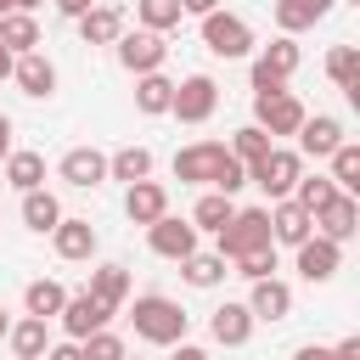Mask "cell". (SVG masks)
Returning <instances> with one entry per match:
<instances>
[{"label": "cell", "instance_id": "1", "mask_svg": "<svg viewBox=\"0 0 360 360\" xmlns=\"http://www.w3.org/2000/svg\"><path fill=\"white\" fill-rule=\"evenodd\" d=\"M129 321H135V338L141 343H158V349H174L186 338V326H191V315L174 298H163V292H141L129 304Z\"/></svg>", "mask_w": 360, "mask_h": 360}, {"label": "cell", "instance_id": "2", "mask_svg": "<svg viewBox=\"0 0 360 360\" xmlns=\"http://www.w3.org/2000/svg\"><path fill=\"white\" fill-rule=\"evenodd\" d=\"M214 236H219L214 253H219L225 264L242 259V253H253V248H276V242H270V208H236Z\"/></svg>", "mask_w": 360, "mask_h": 360}, {"label": "cell", "instance_id": "3", "mask_svg": "<svg viewBox=\"0 0 360 360\" xmlns=\"http://www.w3.org/2000/svg\"><path fill=\"white\" fill-rule=\"evenodd\" d=\"M298 174H304V158H298L292 146H270L264 158H253V163H248V186H259L270 202H276V197H292Z\"/></svg>", "mask_w": 360, "mask_h": 360}, {"label": "cell", "instance_id": "4", "mask_svg": "<svg viewBox=\"0 0 360 360\" xmlns=\"http://www.w3.org/2000/svg\"><path fill=\"white\" fill-rule=\"evenodd\" d=\"M292 73H298V39H292V34H276V39L253 56V68H248L253 96H264V90H287Z\"/></svg>", "mask_w": 360, "mask_h": 360}, {"label": "cell", "instance_id": "5", "mask_svg": "<svg viewBox=\"0 0 360 360\" xmlns=\"http://www.w3.org/2000/svg\"><path fill=\"white\" fill-rule=\"evenodd\" d=\"M202 45L214 56H225V62H242V56H253V28L236 11H208L202 17Z\"/></svg>", "mask_w": 360, "mask_h": 360}, {"label": "cell", "instance_id": "6", "mask_svg": "<svg viewBox=\"0 0 360 360\" xmlns=\"http://www.w3.org/2000/svg\"><path fill=\"white\" fill-rule=\"evenodd\" d=\"M309 112H304V101L292 96V90H264V96H253V124L276 141V135H298V124H304Z\"/></svg>", "mask_w": 360, "mask_h": 360}, {"label": "cell", "instance_id": "7", "mask_svg": "<svg viewBox=\"0 0 360 360\" xmlns=\"http://www.w3.org/2000/svg\"><path fill=\"white\" fill-rule=\"evenodd\" d=\"M214 107H219V84H214L208 73H186V79L174 84L169 112H174L180 124H208V118H214Z\"/></svg>", "mask_w": 360, "mask_h": 360}, {"label": "cell", "instance_id": "8", "mask_svg": "<svg viewBox=\"0 0 360 360\" xmlns=\"http://www.w3.org/2000/svg\"><path fill=\"white\" fill-rule=\"evenodd\" d=\"M225 158H231L225 141H191V146L174 152V180L180 186H214V174H219Z\"/></svg>", "mask_w": 360, "mask_h": 360}, {"label": "cell", "instance_id": "9", "mask_svg": "<svg viewBox=\"0 0 360 360\" xmlns=\"http://www.w3.org/2000/svg\"><path fill=\"white\" fill-rule=\"evenodd\" d=\"M112 51H118V68H124V73H158V68H163V56H169L163 34H152V28L118 34V39H112Z\"/></svg>", "mask_w": 360, "mask_h": 360}, {"label": "cell", "instance_id": "10", "mask_svg": "<svg viewBox=\"0 0 360 360\" xmlns=\"http://www.w3.org/2000/svg\"><path fill=\"white\" fill-rule=\"evenodd\" d=\"M146 248L158 253V259H186V253H197V225L191 219H174V214H158L152 225H146Z\"/></svg>", "mask_w": 360, "mask_h": 360}, {"label": "cell", "instance_id": "11", "mask_svg": "<svg viewBox=\"0 0 360 360\" xmlns=\"http://www.w3.org/2000/svg\"><path fill=\"white\" fill-rule=\"evenodd\" d=\"M309 219H315V236H326V242H349V236L360 231V202H354V191H338V197L321 202Z\"/></svg>", "mask_w": 360, "mask_h": 360}, {"label": "cell", "instance_id": "12", "mask_svg": "<svg viewBox=\"0 0 360 360\" xmlns=\"http://www.w3.org/2000/svg\"><path fill=\"white\" fill-rule=\"evenodd\" d=\"M96 225L90 219H73V214H62L56 219V231H51V248H56V259H68V264H90L96 259Z\"/></svg>", "mask_w": 360, "mask_h": 360}, {"label": "cell", "instance_id": "13", "mask_svg": "<svg viewBox=\"0 0 360 360\" xmlns=\"http://www.w3.org/2000/svg\"><path fill=\"white\" fill-rule=\"evenodd\" d=\"M338 264H343V242H326V236H315V231L298 242V276H304L309 287L332 281V276H338Z\"/></svg>", "mask_w": 360, "mask_h": 360}, {"label": "cell", "instance_id": "14", "mask_svg": "<svg viewBox=\"0 0 360 360\" xmlns=\"http://www.w3.org/2000/svg\"><path fill=\"white\" fill-rule=\"evenodd\" d=\"M56 174H62L73 191H96V186L107 180V152H96V146H73V152H62Z\"/></svg>", "mask_w": 360, "mask_h": 360}, {"label": "cell", "instance_id": "15", "mask_svg": "<svg viewBox=\"0 0 360 360\" xmlns=\"http://www.w3.org/2000/svg\"><path fill=\"white\" fill-rule=\"evenodd\" d=\"M11 79H17V90H22V96L45 101V96L56 90V62H51L45 51H22V56L11 62Z\"/></svg>", "mask_w": 360, "mask_h": 360}, {"label": "cell", "instance_id": "16", "mask_svg": "<svg viewBox=\"0 0 360 360\" xmlns=\"http://www.w3.org/2000/svg\"><path fill=\"white\" fill-rule=\"evenodd\" d=\"M112 315H118V309H107L101 298H90V292H73V298L62 304V315H56V321H62V332H68V338H90V332H96V326H107Z\"/></svg>", "mask_w": 360, "mask_h": 360}, {"label": "cell", "instance_id": "17", "mask_svg": "<svg viewBox=\"0 0 360 360\" xmlns=\"http://www.w3.org/2000/svg\"><path fill=\"white\" fill-rule=\"evenodd\" d=\"M338 141H343V118H332V112H315L298 124V158H332Z\"/></svg>", "mask_w": 360, "mask_h": 360}, {"label": "cell", "instance_id": "18", "mask_svg": "<svg viewBox=\"0 0 360 360\" xmlns=\"http://www.w3.org/2000/svg\"><path fill=\"white\" fill-rule=\"evenodd\" d=\"M248 309H253V321H287L292 315V287L281 276H259L253 292H248Z\"/></svg>", "mask_w": 360, "mask_h": 360}, {"label": "cell", "instance_id": "19", "mask_svg": "<svg viewBox=\"0 0 360 360\" xmlns=\"http://www.w3.org/2000/svg\"><path fill=\"white\" fill-rule=\"evenodd\" d=\"M253 326H259L253 309H248V304H231V298L208 315V332H214V343H225V349H242V343L253 338Z\"/></svg>", "mask_w": 360, "mask_h": 360}, {"label": "cell", "instance_id": "20", "mask_svg": "<svg viewBox=\"0 0 360 360\" xmlns=\"http://www.w3.org/2000/svg\"><path fill=\"white\" fill-rule=\"evenodd\" d=\"M309 231H315V219H309V214H304L292 197H276V202H270V242H281V248H298Z\"/></svg>", "mask_w": 360, "mask_h": 360}, {"label": "cell", "instance_id": "21", "mask_svg": "<svg viewBox=\"0 0 360 360\" xmlns=\"http://www.w3.org/2000/svg\"><path fill=\"white\" fill-rule=\"evenodd\" d=\"M124 214H129V225H152L158 214H169V191L146 174V180H135V186L124 191Z\"/></svg>", "mask_w": 360, "mask_h": 360}, {"label": "cell", "instance_id": "22", "mask_svg": "<svg viewBox=\"0 0 360 360\" xmlns=\"http://www.w3.org/2000/svg\"><path fill=\"white\" fill-rule=\"evenodd\" d=\"M79 34H84V45H112L118 34H124V6H90L84 17H79Z\"/></svg>", "mask_w": 360, "mask_h": 360}, {"label": "cell", "instance_id": "23", "mask_svg": "<svg viewBox=\"0 0 360 360\" xmlns=\"http://www.w3.org/2000/svg\"><path fill=\"white\" fill-rule=\"evenodd\" d=\"M84 292L101 298L107 309H124V298H129V270H124V264H96L90 281H84Z\"/></svg>", "mask_w": 360, "mask_h": 360}, {"label": "cell", "instance_id": "24", "mask_svg": "<svg viewBox=\"0 0 360 360\" xmlns=\"http://www.w3.org/2000/svg\"><path fill=\"white\" fill-rule=\"evenodd\" d=\"M332 6H338V0H276V28H281V34H304V28H315Z\"/></svg>", "mask_w": 360, "mask_h": 360}, {"label": "cell", "instance_id": "25", "mask_svg": "<svg viewBox=\"0 0 360 360\" xmlns=\"http://www.w3.org/2000/svg\"><path fill=\"white\" fill-rule=\"evenodd\" d=\"M169 101H174V79H163V68L158 73H135V112L158 118V112H169Z\"/></svg>", "mask_w": 360, "mask_h": 360}, {"label": "cell", "instance_id": "26", "mask_svg": "<svg viewBox=\"0 0 360 360\" xmlns=\"http://www.w3.org/2000/svg\"><path fill=\"white\" fill-rule=\"evenodd\" d=\"M56 219H62V202L45 191V186H34V191H22V225L28 231H39V236H51L56 231Z\"/></svg>", "mask_w": 360, "mask_h": 360}, {"label": "cell", "instance_id": "27", "mask_svg": "<svg viewBox=\"0 0 360 360\" xmlns=\"http://www.w3.org/2000/svg\"><path fill=\"white\" fill-rule=\"evenodd\" d=\"M62 304H68V292H62V281H51V276H39V281H28V287H22V309H28V315H39V321H56V315H62Z\"/></svg>", "mask_w": 360, "mask_h": 360}, {"label": "cell", "instance_id": "28", "mask_svg": "<svg viewBox=\"0 0 360 360\" xmlns=\"http://www.w3.org/2000/svg\"><path fill=\"white\" fill-rule=\"evenodd\" d=\"M6 343H11V354H17V360H39V354L51 349V332H45V321H39V315H22V321L6 332Z\"/></svg>", "mask_w": 360, "mask_h": 360}, {"label": "cell", "instance_id": "29", "mask_svg": "<svg viewBox=\"0 0 360 360\" xmlns=\"http://www.w3.org/2000/svg\"><path fill=\"white\" fill-rule=\"evenodd\" d=\"M0 45H6L11 56L39 51V22H34V11H6V17H0Z\"/></svg>", "mask_w": 360, "mask_h": 360}, {"label": "cell", "instance_id": "30", "mask_svg": "<svg viewBox=\"0 0 360 360\" xmlns=\"http://www.w3.org/2000/svg\"><path fill=\"white\" fill-rule=\"evenodd\" d=\"M326 79H332L338 90L360 96V51H354V45H332V51H326Z\"/></svg>", "mask_w": 360, "mask_h": 360}, {"label": "cell", "instance_id": "31", "mask_svg": "<svg viewBox=\"0 0 360 360\" xmlns=\"http://www.w3.org/2000/svg\"><path fill=\"white\" fill-rule=\"evenodd\" d=\"M146 174H152V152H146V146H118V152L107 158V180L135 186V180H146Z\"/></svg>", "mask_w": 360, "mask_h": 360}, {"label": "cell", "instance_id": "32", "mask_svg": "<svg viewBox=\"0 0 360 360\" xmlns=\"http://www.w3.org/2000/svg\"><path fill=\"white\" fill-rule=\"evenodd\" d=\"M180 276H186V287H202V292H208V287H219L231 270H225L219 253H186V259H180Z\"/></svg>", "mask_w": 360, "mask_h": 360}, {"label": "cell", "instance_id": "33", "mask_svg": "<svg viewBox=\"0 0 360 360\" xmlns=\"http://www.w3.org/2000/svg\"><path fill=\"white\" fill-rule=\"evenodd\" d=\"M6 180H11L17 191L45 186V158H39V152H6Z\"/></svg>", "mask_w": 360, "mask_h": 360}, {"label": "cell", "instance_id": "34", "mask_svg": "<svg viewBox=\"0 0 360 360\" xmlns=\"http://www.w3.org/2000/svg\"><path fill=\"white\" fill-rule=\"evenodd\" d=\"M231 214H236V202H231L225 191H202L197 208H191V225H197V231H219Z\"/></svg>", "mask_w": 360, "mask_h": 360}, {"label": "cell", "instance_id": "35", "mask_svg": "<svg viewBox=\"0 0 360 360\" xmlns=\"http://www.w3.org/2000/svg\"><path fill=\"white\" fill-rule=\"evenodd\" d=\"M135 17H141V28H152V34H169V28H180V0H135Z\"/></svg>", "mask_w": 360, "mask_h": 360}, {"label": "cell", "instance_id": "36", "mask_svg": "<svg viewBox=\"0 0 360 360\" xmlns=\"http://www.w3.org/2000/svg\"><path fill=\"white\" fill-rule=\"evenodd\" d=\"M332 186H338V191H354V186H360V146H354L349 135H343L338 152H332Z\"/></svg>", "mask_w": 360, "mask_h": 360}, {"label": "cell", "instance_id": "37", "mask_svg": "<svg viewBox=\"0 0 360 360\" xmlns=\"http://www.w3.org/2000/svg\"><path fill=\"white\" fill-rule=\"evenodd\" d=\"M338 197V186H332V174H298V186H292V202L304 208V214H315L321 202H332Z\"/></svg>", "mask_w": 360, "mask_h": 360}, {"label": "cell", "instance_id": "38", "mask_svg": "<svg viewBox=\"0 0 360 360\" xmlns=\"http://www.w3.org/2000/svg\"><path fill=\"white\" fill-rule=\"evenodd\" d=\"M270 146H276V141H270V135H264L259 124H242V129L231 135V146H225V152H231L236 163H253V158H264Z\"/></svg>", "mask_w": 360, "mask_h": 360}, {"label": "cell", "instance_id": "39", "mask_svg": "<svg viewBox=\"0 0 360 360\" xmlns=\"http://www.w3.org/2000/svg\"><path fill=\"white\" fill-rule=\"evenodd\" d=\"M79 349H84V360H124V354H129L112 326H96L90 338H79Z\"/></svg>", "mask_w": 360, "mask_h": 360}, {"label": "cell", "instance_id": "40", "mask_svg": "<svg viewBox=\"0 0 360 360\" xmlns=\"http://www.w3.org/2000/svg\"><path fill=\"white\" fill-rule=\"evenodd\" d=\"M292 360H360V338H343V343H304Z\"/></svg>", "mask_w": 360, "mask_h": 360}, {"label": "cell", "instance_id": "41", "mask_svg": "<svg viewBox=\"0 0 360 360\" xmlns=\"http://www.w3.org/2000/svg\"><path fill=\"white\" fill-rule=\"evenodd\" d=\"M231 264H236V276H248V281L276 276V248H253V253H242V259H231Z\"/></svg>", "mask_w": 360, "mask_h": 360}, {"label": "cell", "instance_id": "42", "mask_svg": "<svg viewBox=\"0 0 360 360\" xmlns=\"http://www.w3.org/2000/svg\"><path fill=\"white\" fill-rule=\"evenodd\" d=\"M242 186H248V163H236V158H225V163H219V174H214V186H208V191H225V197H236V191H242Z\"/></svg>", "mask_w": 360, "mask_h": 360}, {"label": "cell", "instance_id": "43", "mask_svg": "<svg viewBox=\"0 0 360 360\" xmlns=\"http://www.w3.org/2000/svg\"><path fill=\"white\" fill-rule=\"evenodd\" d=\"M39 360H84V349H79V338H62V343H51Z\"/></svg>", "mask_w": 360, "mask_h": 360}, {"label": "cell", "instance_id": "44", "mask_svg": "<svg viewBox=\"0 0 360 360\" xmlns=\"http://www.w3.org/2000/svg\"><path fill=\"white\" fill-rule=\"evenodd\" d=\"M169 360H214V354H208V349H197V343H186V338H180V343H174V354H169Z\"/></svg>", "mask_w": 360, "mask_h": 360}, {"label": "cell", "instance_id": "45", "mask_svg": "<svg viewBox=\"0 0 360 360\" xmlns=\"http://www.w3.org/2000/svg\"><path fill=\"white\" fill-rule=\"evenodd\" d=\"M90 6H96V0H56V11H62V17H73V22H79Z\"/></svg>", "mask_w": 360, "mask_h": 360}, {"label": "cell", "instance_id": "46", "mask_svg": "<svg viewBox=\"0 0 360 360\" xmlns=\"http://www.w3.org/2000/svg\"><path fill=\"white\" fill-rule=\"evenodd\" d=\"M180 11L186 17H208V11H219V0H180Z\"/></svg>", "mask_w": 360, "mask_h": 360}, {"label": "cell", "instance_id": "47", "mask_svg": "<svg viewBox=\"0 0 360 360\" xmlns=\"http://www.w3.org/2000/svg\"><path fill=\"white\" fill-rule=\"evenodd\" d=\"M6 152H11V118L0 112V158H6Z\"/></svg>", "mask_w": 360, "mask_h": 360}, {"label": "cell", "instance_id": "48", "mask_svg": "<svg viewBox=\"0 0 360 360\" xmlns=\"http://www.w3.org/2000/svg\"><path fill=\"white\" fill-rule=\"evenodd\" d=\"M11 62H17V56H11L6 45H0V79H11Z\"/></svg>", "mask_w": 360, "mask_h": 360}, {"label": "cell", "instance_id": "49", "mask_svg": "<svg viewBox=\"0 0 360 360\" xmlns=\"http://www.w3.org/2000/svg\"><path fill=\"white\" fill-rule=\"evenodd\" d=\"M45 0H11V11H39Z\"/></svg>", "mask_w": 360, "mask_h": 360}, {"label": "cell", "instance_id": "50", "mask_svg": "<svg viewBox=\"0 0 360 360\" xmlns=\"http://www.w3.org/2000/svg\"><path fill=\"white\" fill-rule=\"evenodd\" d=\"M6 332H11V315H6V309H0V338H6Z\"/></svg>", "mask_w": 360, "mask_h": 360}, {"label": "cell", "instance_id": "51", "mask_svg": "<svg viewBox=\"0 0 360 360\" xmlns=\"http://www.w3.org/2000/svg\"><path fill=\"white\" fill-rule=\"evenodd\" d=\"M6 11H11V0H0V17H6Z\"/></svg>", "mask_w": 360, "mask_h": 360}, {"label": "cell", "instance_id": "52", "mask_svg": "<svg viewBox=\"0 0 360 360\" xmlns=\"http://www.w3.org/2000/svg\"><path fill=\"white\" fill-rule=\"evenodd\" d=\"M124 360H135V354H124Z\"/></svg>", "mask_w": 360, "mask_h": 360}, {"label": "cell", "instance_id": "53", "mask_svg": "<svg viewBox=\"0 0 360 360\" xmlns=\"http://www.w3.org/2000/svg\"><path fill=\"white\" fill-rule=\"evenodd\" d=\"M354 6H360V0H354Z\"/></svg>", "mask_w": 360, "mask_h": 360}]
</instances>
